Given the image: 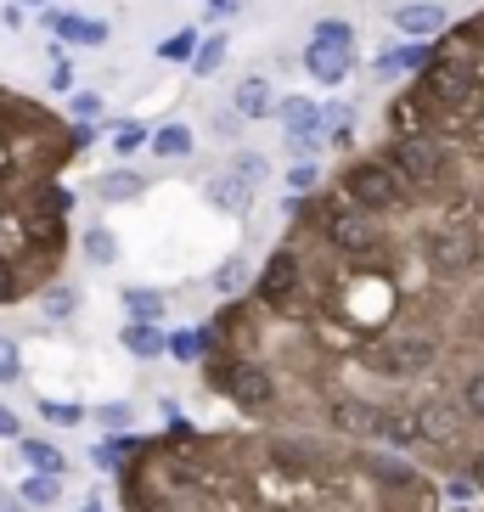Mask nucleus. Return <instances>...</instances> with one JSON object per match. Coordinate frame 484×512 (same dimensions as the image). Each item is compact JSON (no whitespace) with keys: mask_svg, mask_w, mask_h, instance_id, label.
Masks as SVG:
<instances>
[{"mask_svg":"<svg viewBox=\"0 0 484 512\" xmlns=\"http://www.w3.org/2000/svg\"><path fill=\"white\" fill-rule=\"evenodd\" d=\"M462 411L484 422V372H473L468 383H462Z\"/></svg>","mask_w":484,"mask_h":512,"instance_id":"35","label":"nucleus"},{"mask_svg":"<svg viewBox=\"0 0 484 512\" xmlns=\"http://www.w3.org/2000/svg\"><path fill=\"white\" fill-rule=\"evenodd\" d=\"M231 107H237V119H271V113H276L271 85H265V79H242L237 96H231Z\"/></svg>","mask_w":484,"mask_h":512,"instance_id":"14","label":"nucleus"},{"mask_svg":"<svg viewBox=\"0 0 484 512\" xmlns=\"http://www.w3.org/2000/svg\"><path fill=\"white\" fill-rule=\"evenodd\" d=\"M68 141H74V152H85L96 141V130H91V124H74V130H68Z\"/></svg>","mask_w":484,"mask_h":512,"instance_id":"42","label":"nucleus"},{"mask_svg":"<svg viewBox=\"0 0 484 512\" xmlns=\"http://www.w3.org/2000/svg\"><path fill=\"white\" fill-rule=\"evenodd\" d=\"M0 439H23V428H17V417L6 406H0Z\"/></svg>","mask_w":484,"mask_h":512,"instance_id":"43","label":"nucleus"},{"mask_svg":"<svg viewBox=\"0 0 484 512\" xmlns=\"http://www.w3.org/2000/svg\"><path fill=\"white\" fill-rule=\"evenodd\" d=\"M484 259V237L473 220H445V226L428 231V265L439 276H468Z\"/></svg>","mask_w":484,"mask_h":512,"instance_id":"4","label":"nucleus"},{"mask_svg":"<svg viewBox=\"0 0 484 512\" xmlns=\"http://www.w3.org/2000/svg\"><path fill=\"white\" fill-rule=\"evenodd\" d=\"M293 512H299V507H293Z\"/></svg>","mask_w":484,"mask_h":512,"instance_id":"48","label":"nucleus"},{"mask_svg":"<svg viewBox=\"0 0 484 512\" xmlns=\"http://www.w3.org/2000/svg\"><path fill=\"white\" fill-rule=\"evenodd\" d=\"M40 310H46L51 321H68L79 310V293L68 282H51V287H40Z\"/></svg>","mask_w":484,"mask_h":512,"instance_id":"23","label":"nucleus"},{"mask_svg":"<svg viewBox=\"0 0 484 512\" xmlns=\"http://www.w3.org/2000/svg\"><path fill=\"white\" fill-rule=\"evenodd\" d=\"M147 147V130H141V124H119V130H113V152H119V158H130V152H141Z\"/></svg>","mask_w":484,"mask_h":512,"instance_id":"33","label":"nucleus"},{"mask_svg":"<svg viewBox=\"0 0 484 512\" xmlns=\"http://www.w3.org/2000/svg\"><path fill=\"white\" fill-rule=\"evenodd\" d=\"M366 473H372L378 484H417V467L394 462V456H366Z\"/></svg>","mask_w":484,"mask_h":512,"instance_id":"24","label":"nucleus"},{"mask_svg":"<svg viewBox=\"0 0 484 512\" xmlns=\"http://www.w3.org/2000/svg\"><path fill=\"white\" fill-rule=\"evenodd\" d=\"M164 349L175 355V361H197V355H209L214 349V332H175Z\"/></svg>","mask_w":484,"mask_h":512,"instance_id":"25","label":"nucleus"},{"mask_svg":"<svg viewBox=\"0 0 484 512\" xmlns=\"http://www.w3.org/2000/svg\"><path fill=\"white\" fill-rule=\"evenodd\" d=\"M220 389H226L242 411H265V406L276 400L271 372H265V366H248V361H237V366H231V372L220 377Z\"/></svg>","mask_w":484,"mask_h":512,"instance_id":"6","label":"nucleus"},{"mask_svg":"<svg viewBox=\"0 0 484 512\" xmlns=\"http://www.w3.org/2000/svg\"><path fill=\"white\" fill-rule=\"evenodd\" d=\"M411 417H417V439H428V445H456V434H462V417L451 406H417Z\"/></svg>","mask_w":484,"mask_h":512,"instance_id":"9","label":"nucleus"},{"mask_svg":"<svg viewBox=\"0 0 484 512\" xmlns=\"http://www.w3.org/2000/svg\"><path fill=\"white\" fill-rule=\"evenodd\" d=\"M293 287H299V259L282 248V254H271V265H265V276H259V299L271 304V310H288Z\"/></svg>","mask_w":484,"mask_h":512,"instance_id":"7","label":"nucleus"},{"mask_svg":"<svg viewBox=\"0 0 484 512\" xmlns=\"http://www.w3.org/2000/svg\"><path fill=\"white\" fill-rule=\"evenodd\" d=\"M147 147L158 152V158H186V152H192V130H186V124H164V130L147 136Z\"/></svg>","mask_w":484,"mask_h":512,"instance_id":"21","label":"nucleus"},{"mask_svg":"<svg viewBox=\"0 0 484 512\" xmlns=\"http://www.w3.org/2000/svg\"><path fill=\"white\" fill-rule=\"evenodd\" d=\"M119 338H124V349H130L136 361H158V355H164V332H158V321H130Z\"/></svg>","mask_w":484,"mask_h":512,"instance_id":"15","label":"nucleus"},{"mask_svg":"<svg viewBox=\"0 0 484 512\" xmlns=\"http://www.w3.org/2000/svg\"><path fill=\"white\" fill-rule=\"evenodd\" d=\"M316 181H321V175L310 164H293L288 169V197H310V192H316Z\"/></svg>","mask_w":484,"mask_h":512,"instance_id":"37","label":"nucleus"},{"mask_svg":"<svg viewBox=\"0 0 484 512\" xmlns=\"http://www.w3.org/2000/svg\"><path fill=\"white\" fill-rule=\"evenodd\" d=\"M226 51H231L226 34H209V40H197V51H192V74H197V79L220 74V68H226Z\"/></svg>","mask_w":484,"mask_h":512,"instance_id":"18","label":"nucleus"},{"mask_svg":"<svg viewBox=\"0 0 484 512\" xmlns=\"http://www.w3.org/2000/svg\"><path fill=\"white\" fill-rule=\"evenodd\" d=\"M91 462L102 467V473H119V462H124V439H102L91 451Z\"/></svg>","mask_w":484,"mask_h":512,"instance_id":"36","label":"nucleus"},{"mask_svg":"<svg viewBox=\"0 0 484 512\" xmlns=\"http://www.w3.org/2000/svg\"><path fill=\"white\" fill-rule=\"evenodd\" d=\"M124 310H130V321H164L169 316L164 293H152V287H130L124 293Z\"/></svg>","mask_w":484,"mask_h":512,"instance_id":"20","label":"nucleus"},{"mask_svg":"<svg viewBox=\"0 0 484 512\" xmlns=\"http://www.w3.org/2000/svg\"><path fill=\"white\" fill-rule=\"evenodd\" d=\"M141 175H130V169H113V175H102V181H96V197H102V203H130V197H141Z\"/></svg>","mask_w":484,"mask_h":512,"instance_id":"19","label":"nucleus"},{"mask_svg":"<svg viewBox=\"0 0 484 512\" xmlns=\"http://www.w3.org/2000/svg\"><path fill=\"white\" fill-rule=\"evenodd\" d=\"M344 203L349 209H366V214H394V209H411V186L394 175L389 158H361V164L344 169Z\"/></svg>","mask_w":484,"mask_h":512,"instance_id":"1","label":"nucleus"},{"mask_svg":"<svg viewBox=\"0 0 484 512\" xmlns=\"http://www.w3.org/2000/svg\"><path fill=\"white\" fill-rule=\"evenodd\" d=\"M316 147H321V136H288V152H293V158H310Z\"/></svg>","mask_w":484,"mask_h":512,"instance_id":"41","label":"nucleus"},{"mask_svg":"<svg viewBox=\"0 0 484 512\" xmlns=\"http://www.w3.org/2000/svg\"><path fill=\"white\" fill-rule=\"evenodd\" d=\"M0 512H29V507H17V496H0Z\"/></svg>","mask_w":484,"mask_h":512,"instance_id":"45","label":"nucleus"},{"mask_svg":"<svg viewBox=\"0 0 484 512\" xmlns=\"http://www.w3.org/2000/svg\"><path fill=\"white\" fill-rule=\"evenodd\" d=\"M473 484L484 490V451H479V462H473Z\"/></svg>","mask_w":484,"mask_h":512,"instance_id":"46","label":"nucleus"},{"mask_svg":"<svg viewBox=\"0 0 484 512\" xmlns=\"http://www.w3.org/2000/svg\"><path fill=\"white\" fill-rule=\"evenodd\" d=\"M40 417H46L51 428H74V422L85 417V406H74V400H40Z\"/></svg>","mask_w":484,"mask_h":512,"instance_id":"29","label":"nucleus"},{"mask_svg":"<svg viewBox=\"0 0 484 512\" xmlns=\"http://www.w3.org/2000/svg\"><path fill=\"white\" fill-rule=\"evenodd\" d=\"M57 40H74V46H107V23H91V17H74V12H51L46 17Z\"/></svg>","mask_w":484,"mask_h":512,"instance_id":"11","label":"nucleus"},{"mask_svg":"<svg viewBox=\"0 0 484 512\" xmlns=\"http://www.w3.org/2000/svg\"><path fill=\"white\" fill-rule=\"evenodd\" d=\"M192 51H197V29H181V34H169L164 46H158V57H164V62H186Z\"/></svg>","mask_w":484,"mask_h":512,"instance_id":"31","label":"nucleus"},{"mask_svg":"<svg viewBox=\"0 0 484 512\" xmlns=\"http://www.w3.org/2000/svg\"><path fill=\"white\" fill-rule=\"evenodd\" d=\"M310 40H321V46H355V29H349L344 17H321Z\"/></svg>","mask_w":484,"mask_h":512,"instance_id":"28","label":"nucleus"},{"mask_svg":"<svg viewBox=\"0 0 484 512\" xmlns=\"http://www.w3.org/2000/svg\"><path fill=\"white\" fill-rule=\"evenodd\" d=\"M23 377V349L12 338H0V383H17Z\"/></svg>","mask_w":484,"mask_h":512,"instance_id":"34","label":"nucleus"},{"mask_svg":"<svg viewBox=\"0 0 484 512\" xmlns=\"http://www.w3.org/2000/svg\"><path fill=\"white\" fill-rule=\"evenodd\" d=\"M439 361V344L428 332H394L378 344V372L383 377H417Z\"/></svg>","mask_w":484,"mask_h":512,"instance_id":"5","label":"nucleus"},{"mask_svg":"<svg viewBox=\"0 0 484 512\" xmlns=\"http://www.w3.org/2000/svg\"><path fill=\"white\" fill-rule=\"evenodd\" d=\"M12 6H46V0H12Z\"/></svg>","mask_w":484,"mask_h":512,"instance_id":"47","label":"nucleus"},{"mask_svg":"<svg viewBox=\"0 0 484 512\" xmlns=\"http://www.w3.org/2000/svg\"><path fill=\"white\" fill-rule=\"evenodd\" d=\"M17 451H23V462H29L34 473H46V479H62V473H68L62 451H57V445H46V439H17Z\"/></svg>","mask_w":484,"mask_h":512,"instance_id":"16","label":"nucleus"},{"mask_svg":"<svg viewBox=\"0 0 484 512\" xmlns=\"http://www.w3.org/2000/svg\"><path fill=\"white\" fill-rule=\"evenodd\" d=\"M231 12H237V0H209V17H214V23H220V17H231Z\"/></svg>","mask_w":484,"mask_h":512,"instance_id":"44","label":"nucleus"},{"mask_svg":"<svg viewBox=\"0 0 484 512\" xmlns=\"http://www.w3.org/2000/svg\"><path fill=\"white\" fill-rule=\"evenodd\" d=\"M333 422H338V428H349V434H378L383 411L361 406V400H338V406H333Z\"/></svg>","mask_w":484,"mask_h":512,"instance_id":"17","label":"nucleus"},{"mask_svg":"<svg viewBox=\"0 0 484 512\" xmlns=\"http://www.w3.org/2000/svg\"><path fill=\"white\" fill-rule=\"evenodd\" d=\"M85 254H91L96 265H113V259H119V237H113V231H91V237H85Z\"/></svg>","mask_w":484,"mask_h":512,"instance_id":"32","label":"nucleus"},{"mask_svg":"<svg viewBox=\"0 0 484 512\" xmlns=\"http://www.w3.org/2000/svg\"><path fill=\"white\" fill-rule=\"evenodd\" d=\"M96 422H102V428H130V406H124V400H107V406L96 411Z\"/></svg>","mask_w":484,"mask_h":512,"instance_id":"38","label":"nucleus"},{"mask_svg":"<svg viewBox=\"0 0 484 512\" xmlns=\"http://www.w3.org/2000/svg\"><path fill=\"white\" fill-rule=\"evenodd\" d=\"M17 496L29 501V507H51V501H57V479L34 473V479H23V490H17Z\"/></svg>","mask_w":484,"mask_h":512,"instance_id":"30","label":"nucleus"},{"mask_svg":"<svg viewBox=\"0 0 484 512\" xmlns=\"http://www.w3.org/2000/svg\"><path fill=\"white\" fill-rule=\"evenodd\" d=\"M231 181H242V186H259L265 181V175H271V164H265V158H259V152H237V158H231V169H226Z\"/></svg>","mask_w":484,"mask_h":512,"instance_id":"26","label":"nucleus"},{"mask_svg":"<svg viewBox=\"0 0 484 512\" xmlns=\"http://www.w3.org/2000/svg\"><path fill=\"white\" fill-rule=\"evenodd\" d=\"M316 220H321V237H327V248H333V254H344V259H372V254L383 248L378 214L349 209V203H321Z\"/></svg>","mask_w":484,"mask_h":512,"instance_id":"2","label":"nucleus"},{"mask_svg":"<svg viewBox=\"0 0 484 512\" xmlns=\"http://www.w3.org/2000/svg\"><path fill=\"white\" fill-rule=\"evenodd\" d=\"M394 57V68H400V74H423L428 62H434V46H423V40H417V46H400V51H389Z\"/></svg>","mask_w":484,"mask_h":512,"instance_id":"27","label":"nucleus"},{"mask_svg":"<svg viewBox=\"0 0 484 512\" xmlns=\"http://www.w3.org/2000/svg\"><path fill=\"white\" fill-rule=\"evenodd\" d=\"M276 113H282V130H288V136H321L327 141V124H321V113L304 102V96H282Z\"/></svg>","mask_w":484,"mask_h":512,"instance_id":"12","label":"nucleus"},{"mask_svg":"<svg viewBox=\"0 0 484 512\" xmlns=\"http://www.w3.org/2000/svg\"><path fill=\"white\" fill-rule=\"evenodd\" d=\"M203 197H209L220 214H231V220H242V214L254 209V186H242V181H231V175H220V181H209L203 186Z\"/></svg>","mask_w":484,"mask_h":512,"instance_id":"10","label":"nucleus"},{"mask_svg":"<svg viewBox=\"0 0 484 512\" xmlns=\"http://www.w3.org/2000/svg\"><path fill=\"white\" fill-rule=\"evenodd\" d=\"M394 23L406 34H439L445 29V6H434V0H411V6H394Z\"/></svg>","mask_w":484,"mask_h":512,"instance_id":"13","label":"nucleus"},{"mask_svg":"<svg viewBox=\"0 0 484 512\" xmlns=\"http://www.w3.org/2000/svg\"><path fill=\"white\" fill-rule=\"evenodd\" d=\"M248 276H254V265H248L242 254L220 259V271H214V293H226V299H237L242 287H248Z\"/></svg>","mask_w":484,"mask_h":512,"instance_id":"22","label":"nucleus"},{"mask_svg":"<svg viewBox=\"0 0 484 512\" xmlns=\"http://www.w3.org/2000/svg\"><path fill=\"white\" fill-rule=\"evenodd\" d=\"M51 91H74V62H57V68H51Z\"/></svg>","mask_w":484,"mask_h":512,"instance_id":"40","label":"nucleus"},{"mask_svg":"<svg viewBox=\"0 0 484 512\" xmlns=\"http://www.w3.org/2000/svg\"><path fill=\"white\" fill-rule=\"evenodd\" d=\"M304 68H310V79H321V85H344L349 68H355V46H321V40H310Z\"/></svg>","mask_w":484,"mask_h":512,"instance_id":"8","label":"nucleus"},{"mask_svg":"<svg viewBox=\"0 0 484 512\" xmlns=\"http://www.w3.org/2000/svg\"><path fill=\"white\" fill-rule=\"evenodd\" d=\"M74 113H79V119H96V113H102V96H96V91H79V96H74Z\"/></svg>","mask_w":484,"mask_h":512,"instance_id":"39","label":"nucleus"},{"mask_svg":"<svg viewBox=\"0 0 484 512\" xmlns=\"http://www.w3.org/2000/svg\"><path fill=\"white\" fill-rule=\"evenodd\" d=\"M389 164H394V175H400L411 192L451 181V152H445V141H439L434 130H423V136H394Z\"/></svg>","mask_w":484,"mask_h":512,"instance_id":"3","label":"nucleus"}]
</instances>
